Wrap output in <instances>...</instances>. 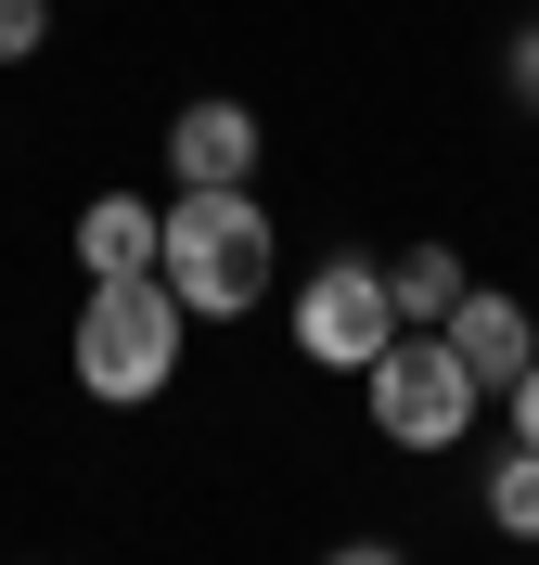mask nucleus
<instances>
[{"instance_id": "4", "label": "nucleus", "mask_w": 539, "mask_h": 565, "mask_svg": "<svg viewBox=\"0 0 539 565\" xmlns=\"http://www.w3.org/2000/svg\"><path fill=\"white\" fill-rule=\"evenodd\" d=\"M295 348L322 360V373H373L386 360V334H398V296H386V270L373 257H322V270L295 282Z\"/></svg>"}, {"instance_id": "9", "label": "nucleus", "mask_w": 539, "mask_h": 565, "mask_svg": "<svg viewBox=\"0 0 539 565\" xmlns=\"http://www.w3.org/2000/svg\"><path fill=\"white\" fill-rule=\"evenodd\" d=\"M488 527H502V540H539V450H527V437L488 450Z\"/></svg>"}, {"instance_id": "3", "label": "nucleus", "mask_w": 539, "mask_h": 565, "mask_svg": "<svg viewBox=\"0 0 539 565\" xmlns=\"http://www.w3.org/2000/svg\"><path fill=\"white\" fill-rule=\"evenodd\" d=\"M359 386H373V437H386V450H463L475 398H488L463 360H450V334H386V360H373Z\"/></svg>"}, {"instance_id": "10", "label": "nucleus", "mask_w": 539, "mask_h": 565, "mask_svg": "<svg viewBox=\"0 0 539 565\" xmlns=\"http://www.w3.org/2000/svg\"><path fill=\"white\" fill-rule=\"evenodd\" d=\"M39 39H52V0H0V65H39Z\"/></svg>"}, {"instance_id": "2", "label": "nucleus", "mask_w": 539, "mask_h": 565, "mask_svg": "<svg viewBox=\"0 0 539 565\" xmlns=\"http://www.w3.org/2000/svg\"><path fill=\"white\" fill-rule=\"evenodd\" d=\"M180 296H168V270H129V282H90L77 296V334H65V360H77V386L104 398V412H142V398H168V373H180Z\"/></svg>"}, {"instance_id": "11", "label": "nucleus", "mask_w": 539, "mask_h": 565, "mask_svg": "<svg viewBox=\"0 0 539 565\" xmlns=\"http://www.w3.org/2000/svg\"><path fill=\"white\" fill-rule=\"evenodd\" d=\"M502 90L539 116V26H514V52H502Z\"/></svg>"}, {"instance_id": "1", "label": "nucleus", "mask_w": 539, "mask_h": 565, "mask_svg": "<svg viewBox=\"0 0 539 565\" xmlns=\"http://www.w3.org/2000/svg\"><path fill=\"white\" fill-rule=\"evenodd\" d=\"M168 296L193 321H245L257 296H270V270H283V232H270V206H257V180H231V193H168Z\"/></svg>"}, {"instance_id": "8", "label": "nucleus", "mask_w": 539, "mask_h": 565, "mask_svg": "<svg viewBox=\"0 0 539 565\" xmlns=\"http://www.w3.org/2000/svg\"><path fill=\"white\" fill-rule=\"evenodd\" d=\"M386 296H398V334H436V321L463 309V257L450 245H398L386 257Z\"/></svg>"}, {"instance_id": "13", "label": "nucleus", "mask_w": 539, "mask_h": 565, "mask_svg": "<svg viewBox=\"0 0 539 565\" xmlns=\"http://www.w3.org/2000/svg\"><path fill=\"white\" fill-rule=\"evenodd\" d=\"M322 565H411V553H398V540H334Z\"/></svg>"}, {"instance_id": "7", "label": "nucleus", "mask_w": 539, "mask_h": 565, "mask_svg": "<svg viewBox=\"0 0 539 565\" xmlns=\"http://www.w3.org/2000/svg\"><path fill=\"white\" fill-rule=\"evenodd\" d=\"M168 257V206L154 193H90L77 206V270L90 282H129V270H154Z\"/></svg>"}, {"instance_id": "6", "label": "nucleus", "mask_w": 539, "mask_h": 565, "mask_svg": "<svg viewBox=\"0 0 539 565\" xmlns=\"http://www.w3.org/2000/svg\"><path fill=\"white\" fill-rule=\"evenodd\" d=\"M436 334H450V360H463V373H475L488 398H502L514 373L539 360V321H527V296H502V282H463V309L436 321Z\"/></svg>"}, {"instance_id": "5", "label": "nucleus", "mask_w": 539, "mask_h": 565, "mask_svg": "<svg viewBox=\"0 0 539 565\" xmlns=\"http://www.w3.org/2000/svg\"><path fill=\"white\" fill-rule=\"evenodd\" d=\"M257 154H270V129H257V104H231V90H206V104L168 116V180L180 193H231V180H257Z\"/></svg>"}, {"instance_id": "12", "label": "nucleus", "mask_w": 539, "mask_h": 565, "mask_svg": "<svg viewBox=\"0 0 539 565\" xmlns=\"http://www.w3.org/2000/svg\"><path fill=\"white\" fill-rule=\"evenodd\" d=\"M502 412H514V437H527V450H539V360H527V373H514V386H502Z\"/></svg>"}]
</instances>
